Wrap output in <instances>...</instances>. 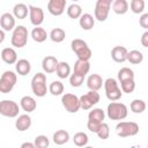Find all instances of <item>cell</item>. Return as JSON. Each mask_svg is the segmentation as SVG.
<instances>
[{
	"label": "cell",
	"mask_w": 148,
	"mask_h": 148,
	"mask_svg": "<svg viewBox=\"0 0 148 148\" xmlns=\"http://www.w3.org/2000/svg\"><path fill=\"white\" fill-rule=\"evenodd\" d=\"M5 37H6V35H5V31H3L2 29H0V44H1V43H3V40H5Z\"/></svg>",
	"instance_id": "obj_46"
},
{
	"label": "cell",
	"mask_w": 148,
	"mask_h": 148,
	"mask_svg": "<svg viewBox=\"0 0 148 148\" xmlns=\"http://www.w3.org/2000/svg\"><path fill=\"white\" fill-rule=\"evenodd\" d=\"M139 24L143 28V29H148V13H145L141 15V17L139 18Z\"/></svg>",
	"instance_id": "obj_43"
},
{
	"label": "cell",
	"mask_w": 148,
	"mask_h": 148,
	"mask_svg": "<svg viewBox=\"0 0 148 148\" xmlns=\"http://www.w3.org/2000/svg\"><path fill=\"white\" fill-rule=\"evenodd\" d=\"M112 10L118 15H124L128 10V2L126 0H114L111 3Z\"/></svg>",
	"instance_id": "obj_28"
},
{
	"label": "cell",
	"mask_w": 148,
	"mask_h": 148,
	"mask_svg": "<svg viewBox=\"0 0 148 148\" xmlns=\"http://www.w3.org/2000/svg\"><path fill=\"white\" fill-rule=\"evenodd\" d=\"M141 44L143 47H148V31H145L141 36V39H140Z\"/></svg>",
	"instance_id": "obj_44"
},
{
	"label": "cell",
	"mask_w": 148,
	"mask_h": 148,
	"mask_svg": "<svg viewBox=\"0 0 148 148\" xmlns=\"http://www.w3.org/2000/svg\"><path fill=\"white\" fill-rule=\"evenodd\" d=\"M49 37H50V39H51L52 42H54V43H61V42L65 39V37H66V32H65V30L61 29V28H54V29L51 30Z\"/></svg>",
	"instance_id": "obj_32"
},
{
	"label": "cell",
	"mask_w": 148,
	"mask_h": 148,
	"mask_svg": "<svg viewBox=\"0 0 148 148\" xmlns=\"http://www.w3.org/2000/svg\"><path fill=\"white\" fill-rule=\"evenodd\" d=\"M0 25L3 31H10L14 30L15 25V17L10 13H3L0 16Z\"/></svg>",
	"instance_id": "obj_15"
},
{
	"label": "cell",
	"mask_w": 148,
	"mask_h": 148,
	"mask_svg": "<svg viewBox=\"0 0 148 148\" xmlns=\"http://www.w3.org/2000/svg\"><path fill=\"white\" fill-rule=\"evenodd\" d=\"M89 71H90V62L89 61L79 60V59L75 61V64H74V72L73 73L86 77V75L88 74Z\"/></svg>",
	"instance_id": "obj_23"
},
{
	"label": "cell",
	"mask_w": 148,
	"mask_h": 148,
	"mask_svg": "<svg viewBox=\"0 0 148 148\" xmlns=\"http://www.w3.org/2000/svg\"><path fill=\"white\" fill-rule=\"evenodd\" d=\"M83 148H94V147H90V146H86V147H83Z\"/></svg>",
	"instance_id": "obj_48"
},
{
	"label": "cell",
	"mask_w": 148,
	"mask_h": 148,
	"mask_svg": "<svg viewBox=\"0 0 148 148\" xmlns=\"http://www.w3.org/2000/svg\"><path fill=\"white\" fill-rule=\"evenodd\" d=\"M20 148H36V147H35L34 142H29V141H25V142H23V143L21 145V147H20Z\"/></svg>",
	"instance_id": "obj_45"
},
{
	"label": "cell",
	"mask_w": 148,
	"mask_h": 148,
	"mask_svg": "<svg viewBox=\"0 0 148 148\" xmlns=\"http://www.w3.org/2000/svg\"><path fill=\"white\" fill-rule=\"evenodd\" d=\"M20 106L12 99H3L0 102V114L8 118H15L18 116Z\"/></svg>",
	"instance_id": "obj_10"
},
{
	"label": "cell",
	"mask_w": 148,
	"mask_h": 148,
	"mask_svg": "<svg viewBox=\"0 0 148 148\" xmlns=\"http://www.w3.org/2000/svg\"><path fill=\"white\" fill-rule=\"evenodd\" d=\"M116 133L120 138L134 136L139 133V125L134 121H119L116 125Z\"/></svg>",
	"instance_id": "obj_7"
},
{
	"label": "cell",
	"mask_w": 148,
	"mask_h": 148,
	"mask_svg": "<svg viewBox=\"0 0 148 148\" xmlns=\"http://www.w3.org/2000/svg\"><path fill=\"white\" fill-rule=\"evenodd\" d=\"M61 104L65 108V110L69 113H76L81 106H80V99L74 94H64L61 96Z\"/></svg>",
	"instance_id": "obj_9"
},
{
	"label": "cell",
	"mask_w": 148,
	"mask_h": 148,
	"mask_svg": "<svg viewBox=\"0 0 148 148\" xmlns=\"http://www.w3.org/2000/svg\"><path fill=\"white\" fill-rule=\"evenodd\" d=\"M20 108L25 111L27 113H30L32 111L36 110L37 108V103H36V99L32 97V96H23L21 99H20Z\"/></svg>",
	"instance_id": "obj_19"
},
{
	"label": "cell",
	"mask_w": 148,
	"mask_h": 148,
	"mask_svg": "<svg viewBox=\"0 0 148 148\" xmlns=\"http://www.w3.org/2000/svg\"><path fill=\"white\" fill-rule=\"evenodd\" d=\"M56 74L59 79H67L71 75V66L66 61H59L56 68Z\"/></svg>",
	"instance_id": "obj_25"
},
{
	"label": "cell",
	"mask_w": 148,
	"mask_h": 148,
	"mask_svg": "<svg viewBox=\"0 0 148 148\" xmlns=\"http://www.w3.org/2000/svg\"><path fill=\"white\" fill-rule=\"evenodd\" d=\"M15 71L18 75L21 76H25L30 73L31 71V64L29 60L27 59H18L15 64Z\"/></svg>",
	"instance_id": "obj_22"
},
{
	"label": "cell",
	"mask_w": 148,
	"mask_h": 148,
	"mask_svg": "<svg viewBox=\"0 0 148 148\" xmlns=\"http://www.w3.org/2000/svg\"><path fill=\"white\" fill-rule=\"evenodd\" d=\"M34 145H35L36 148H49V146H50V140H49V138H47L46 135L40 134V135H37V136L35 138Z\"/></svg>",
	"instance_id": "obj_37"
},
{
	"label": "cell",
	"mask_w": 148,
	"mask_h": 148,
	"mask_svg": "<svg viewBox=\"0 0 148 148\" xmlns=\"http://www.w3.org/2000/svg\"><path fill=\"white\" fill-rule=\"evenodd\" d=\"M52 140L56 145L58 146H61V145H65L69 141V133L65 130H58L53 133V136H52Z\"/></svg>",
	"instance_id": "obj_27"
},
{
	"label": "cell",
	"mask_w": 148,
	"mask_h": 148,
	"mask_svg": "<svg viewBox=\"0 0 148 148\" xmlns=\"http://www.w3.org/2000/svg\"><path fill=\"white\" fill-rule=\"evenodd\" d=\"M66 12H67L68 17H71V18H79L82 15V8L79 3H71L67 7Z\"/></svg>",
	"instance_id": "obj_34"
},
{
	"label": "cell",
	"mask_w": 148,
	"mask_h": 148,
	"mask_svg": "<svg viewBox=\"0 0 148 148\" xmlns=\"http://www.w3.org/2000/svg\"><path fill=\"white\" fill-rule=\"evenodd\" d=\"M103 82H104V80L102 79L101 75H98V74H90L88 76V79H87V87L89 88V90L98 91L102 88Z\"/></svg>",
	"instance_id": "obj_20"
},
{
	"label": "cell",
	"mask_w": 148,
	"mask_h": 148,
	"mask_svg": "<svg viewBox=\"0 0 148 148\" xmlns=\"http://www.w3.org/2000/svg\"><path fill=\"white\" fill-rule=\"evenodd\" d=\"M126 60L130 61L133 65H139V64H141L143 61V53L141 51H139V50H131L127 53Z\"/></svg>",
	"instance_id": "obj_29"
},
{
	"label": "cell",
	"mask_w": 148,
	"mask_h": 148,
	"mask_svg": "<svg viewBox=\"0 0 148 148\" xmlns=\"http://www.w3.org/2000/svg\"><path fill=\"white\" fill-rule=\"evenodd\" d=\"M120 89L121 92H126V94H131L134 91L135 89V81L134 80H125L120 82Z\"/></svg>",
	"instance_id": "obj_39"
},
{
	"label": "cell",
	"mask_w": 148,
	"mask_h": 148,
	"mask_svg": "<svg viewBox=\"0 0 148 148\" xmlns=\"http://www.w3.org/2000/svg\"><path fill=\"white\" fill-rule=\"evenodd\" d=\"M101 125H102V123H97V121H92V120H88L87 121V128L92 133H97V131L101 127Z\"/></svg>",
	"instance_id": "obj_42"
},
{
	"label": "cell",
	"mask_w": 148,
	"mask_h": 148,
	"mask_svg": "<svg viewBox=\"0 0 148 148\" xmlns=\"http://www.w3.org/2000/svg\"><path fill=\"white\" fill-rule=\"evenodd\" d=\"M30 36H31V38H32L35 42H37V43H43V42H45L46 38L49 37L46 30H45L44 28H42V27H35V28L31 30Z\"/></svg>",
	"instance_id": "obj_26"
},
{
	"label": "cell",
	"mask_w": 148,
	"mask_h": 148,
	"mask_svg": "<svg viewBox=\"0 0 148 148\" xmlns=\"http://www.w3.org/2000/svg\"><path fill=\"white\" fill-rule=\"evenodd\" d=\"M27 42H28V29L22 24L16 25L13 30L12 38H10L12 45L14 47L21 49L27 45Z\"/></svg>",
	"instance_id": "obj_5"
},
{
	"label": "cell",
	"mask_w": 148,
	"mask_h": 148,
	"mask_svg": "<svg viewBox=\"0 0 148 148\" xmlns=\"http://www.w3.org/2000/svg\"><path fill=\"white\" fill-rule=\"evenodd\" d=\"M67 1L66 0H50L47 2V10L53 16L61 15L66 9Z\"/></svg>",
	"instance_id": "obj_13"
},
{
	"label": "cell",
	"mask_w": 148,
	"mask_h": 148,
	"mask_svg": "<svg viewBox=\"0 0 148 148\" xmlns=\"http://www.w3.org/2000/svg\"><path fill=\"white\" fill-rule=\"evenodd\" d=\"M128 114V109L124 103L111 102L106 108V116L111 120H124Z\"/></svg>",
	"instance_id": "obj_2"
},
{
	"label": "cell",
	"mask_w": 148,
	"mask_h": 148,
	"mask_svg": "<svg viewBox=\"0 0 148 148\" xmlns=\"http://www.w3.org/2000/svg\"><path fill=\"white\" fill-rule=\"evenodd\" d=\"M131 148H142L141 146H139V145H135V146H132Z\"/></svg>",
	"instance_id": "obj_47"
},
{
	"label": "cell",
	"mask_w": 148,
	"mask_h": 148,
	"mask_svg": "<svg viewBox=\"0 0 148 148\" xmlns=\"http://www.w3.org/2000/svg\"><path fill=\"white\" fill-rule=\"evenodd\" d=\"M71 49L76 54V57H77L79 60L89 61V59L92 56V52H91L90 47L88 46L87 42H84L83 39H80V38H75V39L72 40Z\"/></svg>",
	"instance_id": "obj_1"
},
{
	"label": "cell",
	"mask_w": 148,
	"mask_h": 148,
	"mask_svg": "<svg viewBox=\"0 0 148 148\" xmlns=\"http://www.w3.org/2000/svg\"><path fill=\"white\" fill-rule=\"evenodd\" d=\"M99 98H101V96H99V94L97 91L89 90L88 92H86L84 95L79 97L80 106L83 110H89V109H91L94 105H96L99 102Z\"/></svg>",
	"instance_id": "obj_11"
},
{
	"label": "cell",
	"mask_w": 148,
	"mask_h": 148,
	"mask_svg": "<svg viewBox=\"0 0 148 148\" xmlns=\"http://www.w3.org/2000/svg\"><path fill=\"white\" fill-rule=\"evenodd\" d=\"M103 86H104V90H105V96L109 101L111 102H117L118 99L121 98L123 96V92H121V89L117 82L116 79L113 77H108L104 82H103Z\"/></svg>",
	"instance_id": "obj_3"
},
{
	"label": "cell",
	"mask_w": 148,
	"mask_h": 148,
	"mask_svg": "<svg viewBox=\"0 0 148 148\" xmlns=\"http://www.w3.org/2000/svg\"><path fill=\"white\" fill-rule=\"evenodd\" d=\"M117 76H118V80L120 82L125 81V80H134V72L130 67H121L118 71Z\"/></svg>",
	"instance_id": "obj_35"
},
{
	"label": "cell",
	"mask_w": 148,
	"mask_h": 148,
	"mask_svg": "<svg viewBox=\"0 0 148 148\" xmlns=\"http://www.w3.org/2000/svg\"><path fill=\"white\" fill-rule=\"evenodd\" d=\"M64 89H65L64 83H62L61 81H58V80L52 81V82L50 83V86L47 87L49 92H50L51 95H53V96H59V95H62Z\"/></svg>",
	"instance_id": "obj_30"
},
{
	"label": "cell",
	"mask_w": 148,
	"mask_h": 148,
	"mask_svg": "<svg viewBox=\"0 0 148 148\" xmlns=\"http://www.w3.org/2000/svg\"><path fill=\"white\" fill-rule=\"evenodd\" d=\"M105 118V113L101 108H95L91 111H89L88 113V120H92V121H97V123H104Z\"/></svg>",
	"instance_id": "obj_31"
},
{
	"label": "cell",
	"mask_w": 148,
	"mask_h": 148,
	"mask_svg": "<svg viewBox=\"0 0 148 148\" xmlns=\"http://www.w3.org/2000/svg\"><path fill=\"white\" fill-rule=\"evenodd\" d=\"M130 8L134 14H141L145 9V1L143 0H132L130 2Z\"/></svg>",
	"instance_id": "obj_38"
},
{
	"label": "cell",
	"mask_w": 148,
	"mask_h": 148,
	"mask_svg": "<svg viewBox=\"0 0 148 148\" xmlns=\"http://www.w3.org/2000/svg\"><path fill=\"white\" fill-rule=\"evenodd\" d=\"M127 53H128V50L125 47V46H114L112 50H111V58L113 61L116 62H124L126 61V58H127Z\"/></svg>",
	"instance_id": "obj_17"
},
{
	"label": "cell",
	"mask_w": 148,
	"mask_h": 148,
	"mask_svg": "<svg viewBox=\"0 0 148 148\" xmlns=\"http://www.w3.org/2000/svg\"><path fill=\"white\" fill-rule=\"evenodd\" d=\"M0 57H1L2 61L8 64V65L16 64V61H17V53H16V51L13 47H5V49H2V51L0 52Z\"/></svg>",
	"instance_id": "obj_18"
},
{
	"label": "cell",
	"mask_w": 148,
	"mask_h": 148,
	"mask_svg": "<svg viewBox=\"0 0 148 148\" xmlns=\"http://www.w3.org/2000/svg\"><path fill=\"white\" fill-rule=\"evenodd\" d=\"M28 13H29V8L25 3L23 2H18L14 6L13 8V16L15 18H18V20H23L28 16Z\"/></svg>",
	"instance_id": "obj_24"
},
{
	"label": "cell",
	"mask_w": 148,
	"mask_h": 148,
	"mask_svg": "<svg viewBox=\"0 0 148 148\" xmlns=\"http://www.w3.org/2000/svg\"><path fill=\"white\" fill-rule=\"evenodd\" d=\"M79 24L83 30H91L95 25V18L89 13H82L79 17Z\"/></svg>",
	"instance_id": "obj_21"
},
{
	"label": "cell",
	"mask_w": 148,
	"mask_h": 148,
	"mask_svg": "<svg viewBox=\"0 0 148 148\" xmlns=\"http://www.w3.org/2000/svg\"><path fill=\"white\" fill-rule=\"evenodd\" d=\"M130 109L134 113H142L146 110V102L143 99H133L130 104Z\"/></svg>",
	"instance_id": "obj_36"
},
{
	"label": "cell",
	"mask_w": 148,
	"mask_h": 148,
	"mask_svg": "<svg viewBox=\"0 0 148 148\" xmlns=\"http://www.w3.org/2000/svg\"><path fill=\"white\" fill-rule=\"evenodd\" d=\"M31 117L28 113H23V114H18L16 120H15V127L16 130H18L20 132H24L30 128L31 126Z\"/></svg>",
	"instance_id": "obj_16"
},
{
	"label": "cell",
	"mask_w": 148,
	"mask_h": 148,
	"mask_svg": "<svg viewBox=\"0 0 148 148\" xmlns=\"http://www.w3.org/2000/svg\"><path fill=\"white\" fill-rule=\"evenodd\" d=\"M97 136L99 138V139H102V140H106L108 138H109V135H110V127H109V125L106 124V123H102V125H101V127L98 128V131H97Z\"/></svg>",
	"instance_id": "obj_41"
},
{
	"label": "cell",
	"mask_w": 148,
	"mask_h": 148,
	"mask_svg": "<svg viewBox=\"0 0 148 148\" xmlns=\"http://www.w3.org/2000/svg\"><path fill=\"white\" fill-rule=\"evenodd\" d=\"M17 81V74L13 71H5L0 76V92L8 94L13 90Z\"/></svg>",
	"instance_id": "obj_6"
},
{
	"label": "cell",
	"mask_w": 148,
	"mask_h": 148,
	"mask_svg": "<svg viewBox=\"0 0 148 148\" xmlns=\"http://www.w3.org/2000/svg\"><path fill=\"white\" fill-rule=\"evenodd\" d=\"M84 82V76H81V75H77L75 73L71 74L69 75V84L74 88H79L82 86V83Z\"/></svg>",
	"instance_id": "obj_40"
},
{
	"label": "cell",
	"mask_w": 148,
	"mask_h": 148,
	"mask_svg": "<svg viewBox=\"0 0 148 148\" xmlns=\"http://www.w3.org/2000/svg\"><path fill=\"white\" fill-rule=\"evenodd\" d=\"M29 18L32 25L35 27H40V24L44 22V10L40 7L29 5Z\"/></svg>",
	"instance_id": "obj_12"
},
{
	"label": "cell",
	"mask_w": 148,
	"mask_h": 148,
	"mask_svg": "<svg viewBox=\"0 0 148 148\" xmlns=\"http://www.w3.org/2000/svg\"><path fill=\"white\" fill-rule=\"evenodd\" d=\"M88 141H89V138L84 132H76L73 136V142L77 147H86Z\"/></svg>",
	"instance_id": "obj_33"
},
{
	"label": "cell",
	"mask_w": 148,
	"mask_h": 148,
	"mask_svg": "<svg viewBox=\"0 0 148 148\" xmlns=\"http://www.w3.org/2000/svg\"><path fill=\"white\" fill-rule=\"evenodd\" d=\"M31 90L35 96L44 97L46 95L47 86H46V75L42 72L36 73L31 79Z\"/></svg>",
	"instance_id": "obj_4"
},
{
	"label": "cell",
	"mask_w": 148,
	"mask_h": 148,
	"mask_svg": "<svg viewBox=\"0 0 148 148\" xmlns=\"http://www.w3.org/2000/svg\"><path fill=\"white\" fill-rule=\"evenodd\" d=\"M58 59L53 56H46L43 58L42 60V68L45 73L47 74H52L56 72V68H57V65H58Z\"/></svg>",
	"instance_id": "obj_14"
},
{
	"label": "cell",
	"mask_w": 148,
	"mask_h": 148,
	"mask_svg": "<svg viewBox=\"0 0 148 148\" xmlns=\"http://www.w3.org/2000/svg\"><path fill=\"white\" fill-rule=\"evenodd\" d=\"M111 3H112L111 0H97L94 9V18L99 22L106 21L111 8Z\"/></svg>",
	"instance_id": "obj_8"
}]
</instances>
